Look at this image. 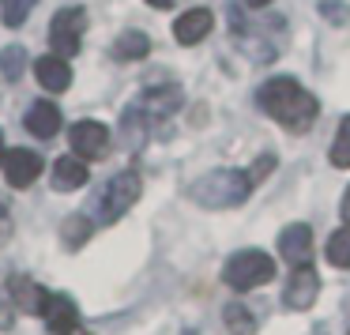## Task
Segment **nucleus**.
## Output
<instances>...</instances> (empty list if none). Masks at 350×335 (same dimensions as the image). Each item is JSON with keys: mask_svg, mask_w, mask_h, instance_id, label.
Returning a JSON list of instances; mask_svg holds the SVG:
<instances>
[{"mask_svg": "<svg viewBox=\"0 0 350 335\" xmlns=\"http://www.w3.org/2000/svg\"><path fill=\"white\" fill-rule=\"evenodd\" d=\"M34 4L38 0H0V19H4V27H23L27 16L34 12Z\"/></svg>", "mask_w": 350, "mask_h": 335, "instance_id": "21", "label": "nucleus"}, {"mask_svg": "<svg viewBox=\"0 0 350 335\" xmlns=\"http://www.w3.org/2000/svg\"><path fill=\"white\" fill-rule=\"evenodd\" d=\"M12 237V211H8V200H0V245Z\"/></svg>", "mask_w": 350, "mask_h": 335, "instance_id": "25", "label": "nucleus"}, {"mask_svg": "<svg viewBox=\"0 0 350 335\" xmlns=\"http://www.w3.org/2000/svg\"><path fill=\"white\" fill-rule=\"evenodd\" d=\"M181 102H185V94H181V87H174V83L147 87V91L139 94L129 109H124V132H129V136H132V132H136V136H147L151 124L174 117L177 109H181Z\"/></svg>", "mask_w": 350, "mask_h": 335, "instance_id": "3", "label": "nucleus"}, {"mask_svg": "<svg viewBox=\"0 0 350 335\" xmlns=\"http://www.w3.org/2000/svg\"><path fill=\"white\" fill-rule=\"evenodd\" d=\"M279 252L286 264H309L312 256V230L305 222H294L279 234Z\"/></svg>", "mask_w": 350, "mask_h": 335, "instance_id": "13", "label": "nucleus"}, {"mask_svg": "<svg viewBox=\"0 0 350 335\" xmlns=\"http://www.w3.org/2000/svg\"><path fill=\"white\" fill-rule=\"evenodd\" d=\"M0 162H4V181L12 189H31L42 177V155L31 147H8Z\"/></svg>", "mask_w": 350, "mask_h": 335, "instance_id": "7", "label": "nucleus"}, {"mask_svg": "<svg viewBox=\"0 0 350 335\" xmlns=\"http://www.w3.org/2000/svg\"><path fill=\"white\" fill-rule=\"evenodd\" d=\"M339 215H342V222L350 226V189L342 192V207H339Z\"/></svg>", "mask_w": 350, "mask_h": 335, "instance_id": "26", "label": "nucleus"}, {"mask_svg": "<svg viewBox=\"0 0 350 335\" xmlns=\"http://www.w3.org/2000/svg\"><path fill=\"white\" fill-rule=\"evenodd\" d=\"M68 144L83 162L87 159L98 162V159H106V151H109V129L102 121H79V124H72Z\"/></svg>", "mask_w": 350, "mask_h": 335, "instance_id": "8", "label": "nucleus"}, {"mask_svg": "<svg viewBox=\"0 0 350 335\" xmlns=\"http://www.w3.org/2000/svg\"><path fill=\"white\" fill-rule=\"evenodd\" d=\"M256 106L264 109L271 121H279L286 132H297V136L309 132L312 124H317V113H320V102L290 76L267 79V83L256 91Z\"/></svg>", "mask_w": 350, "mask_h": 335, "instance_id": "1", "label": "nucleus"}, {"mask_svg": "<svg viewBox=\"0 0 350 335\" xmlns=\"http://www.w3.org/2000/svg\"><path fill=\"white\" fill-rule=\"evenodd\" d=\"M226 327H230L234 335H249L252 327H256V320L249 317V309H245L241 302H230V305H226Z\"/></svg>", "mask_w": 350, "mask_h": 335, "instance_id": "23", "label": "nucleus"}, {"mask_svg": "<svg viewBox=\"0 0 350 335\" xmlns=\"http://www.w3.org/2000/svg\"><path fill=\"white\" fill-rule=\"evenodd\" d=\"M256 189L252 177L245 170H215V174L200 177L192 185V200L200 207H211V211H222V207H237L249 200V192Z\"/></svg>", "mask_w": 350, "mask_h": 335, "instance_id": "4", "label": "nucleus"}, {"mask_svg": "<svg viewBox=\"0 0 350 335\" xmlns=\"http://www.w3.org/2000/svg\"><path fill=\"white\" fill-rule=\"evenodd\" d=\"M267 170H275V155H264L260 162H252V170H249L252 185H260V181H264V174H267Z\"/></svg>", "mask_w": 350, "mask_h": 335, "instance_id": "24", "label": "nucleus"}, {"mask_svg": "<svg viewBox=\"0 0 350 335\" xmlns=\"http://www.w3.org/2000/svg\"><path fill=\"white\" fill-rule=\"evenodd\" d=\"M113 61H144L147 53H151V38H147L144 31H124L121 38L113 42Z\"/></svg>", "mask_w": 350, "mask_h": 335, "instance_id": "17", "label": "nucleus"}, {"mask_svg": "<svg viewBox=\"0 0 350 335\" xmlns=\"http://www.w3.org/2000/svg\"><path fill=\"white\" fill-rule=\"evenodd\" d=\"M267 4H271V0H241V8H252V12H256V8H267Z\"/></svg>", "mask_w": 350, "mask_h": 335, "instance_id": "27", "label": "nucleus"}, {"mask_svg": "<svg viewBox=\"0 0 350 335\" xmlns=\"http://www.w3.org/2000/svg\"><path fill=\"white\" fill-rule=\"evenodd\" d=\"M222 279H226V286L237 290V294L267 286V282L275 279V260L267 256L264 249H241V252H234V256L226 260Z\"/></svg>", "mask_w": 350, "mask_h": 335, "instance_id": "5", "label": "nucleus"}, {"mask_svg": "<svg viewBox=\"0 0 350 335\" xmlns=\"http://www.w3.org/2000/svg\"><path fill=\"white\" fill-rule=\"evenodd\" d=\"M23 68H27V49L23 46H8L0 53V76L8 79V83H16V79L23 76Z\"/></svg>", "mask_w": 350, "mask_h": 335, "instance_id": "20", "label": "nucleus"}, {"mask_svg": "<svg viewBox=\"0 0 350 335\" xmlns=\"http://www.w3.org/2000/svg\"><path fill=\"white\" fill-rule=\"evenodd\" d=\"M347 335H350V332H347Z\"/></svg>", "mask_w": 350, "mask_h": 335, "instance_id": "30", "label": "nucleus"}, {"mask_svg": "<svg viewBox=\"0 0 350 335\" xmlns=\"http://www.w3.org/2000/svg\"><path fill=\"white\" fill-rule=\"evenodd\" d=\"M0 159H4V132H0Z\"/></svg>", "mask_w": 350, "mask_h": 335, "instance_id": "29", "label": "nucleus"}, {"mask_svg": "<svg viewBox=\"0 0 350 335\" xmlns=\"http://www.w3.org/2000/svg\"><path fill=\"white\" fill-rule=\"evenodd\" d=\"M87 177H91V170H87V162L79 159V155H64V159L53 162V189H57V192H76V189H83Z\"/></svg>", "mask_w": 350, "mask_h": 335, "instance_id": "15", "label": "nucleus"}, {"mask_svg": "<svg viewBox=\"0 0 350 335\" xmlns=\"http://www.w3.org/2000/svg\"><path fill=\"white\" fill-rule=\"evenodd\" d=\"M12 297H16V309L19 312L42 317V312H46V302H49V290L42 286V282L27 279V275H16V279H12Z\"/></svg>", "mask_w": 350, "mask_h": 335, "instance_id": "14", "label": "nucleus"}, {"mask_svg": "<svg viewBox=\"0 0 350 335\" xmlns=\"http://www.w3.org/2000/svg\"><path fill=\"white\" fill-rule=\"evenodd\" d=\"M139 192H144L139 174H136V170H121V174H113V177H109V181L91 196L87 215H91L94 226H113L121 215H129V207L139 200Z\"/></svg>", "mask_w": 350, "mask_h": 335, "instance_id": "2", "label": "nucleus"}, {"mask_svg": "<svg viewBox=\"0 0 350 335\" xmlns=\"http://www.w3.org/2000/svg\"><path fill=\"white\" fill-rule=\"evenodd\" d=\"M91 230H94L91 215H76V219H68L61 226V237H68V249H79V245L91 237Z\"/></svg>", "mask_w": 350, "mask_h": 335, "instance_id": "22", "label": "nucleus"}, {"mask_svg": "<svg viewBox=\"0 0 350 335\" xmlns=\"http://www.w3.org/2000/svg\"><path fill=\"white\" fill-rule=\"evenodd\" d=\"M34 76H38V83L46 87L49 94H64L72 87V64L64 61V57L49 53V57H38V61H34Z\"/></svg>", "mask_w": 350, "mask_h": 335, "instance_id": "12", "label": "nucleus"}, {"mask_svg": "<svg viewBox=\"0 0 350 335\" xmlns=\"http://www.w3.org/2000/svg\"><path fill=\"white\" fill-rule=\"evenodd\" d=\"M83 31H87V12L83 8H61L49 19V46L57 57H76L83 46Z\"/></svg>", "mask_w": 350, "mask_h": 335, "instance_id": "6", "label": "nucleus"}, {"mask_svg": "<svg viewBox=\"0 0 350 335\" xmlns=\"http://www.w3.org/2000/svg\"><path fill=\"white\" fill-rule=\"evenodd\" d=\"M324 256H327V264H332V267H342V271H347V267H350V226H339L332 237H327Z\"/></svg>", "mask_w": 350, "mask_h": 335, "instance_id": "18", "label": "nucleus"}, {"mask_svg": "<svg viewBox=\"0 0 350 335\" xmlns=\"http://www.w3.org/2000/svg\"><path fill=\"white\" fill-rule=\"evenodd\" d=\"M42 317H46V327L53 335H87L83 320H79V309H76V302H72L68 294H49Z\"/></svg>", "mask_w": 350, "mask_h": 335, "instance_id": "10", "label": "nucleus"}, {"mask_svg": "<svg viewBox=\"0 0 350 335\" xmlns=\"http://www.w3.org/2000/svg\"><path fill=\"white\" fill-rule=\"evenodd\" d=\"M211 27H215L211 8H189V12H181V16H177L174 38L181 42V46H196V42H204L207 34H211Z\"/></svg>", "mask_w": 350, "mask_h": 335, "instance_id": "11", "label": "nucleus"}, {"mask_svg": "<svg viewBox=\"0 0 350 335\" xmlns=\"http://www.w3.org/2000/svg\"><path fill=\"white\" fill-rule=\"evenodd\" d=\"M23 124L31 129V136H38V139H53L57 132H61V109L53 106V102H34L31 109H27V117H23Z\"/></svg>", "mask_w": 350, "mask_h": 335, "instance_id": "16", "label": "nucleus"}, {"mask_svg": "<svg viewBox=\"0 0 350 335\" xmlns=\"http://www.w3.org/2000/svg\"><path fill=\"white\" fill-rule=\"evenodd\" d=\"M151 8H174V0H147Z\"/></svg>", "mask_w": 350, "mask_h": 335, "instance_id": "28", "label": "nucleus"}, {"mask_svg": "<svg viewBox=\"0 0 350 335\" xmlns=\"http://www.w3.org/2000/svg\"><path fill=\"white\" fill-rule=\"evenodd\" d=\"M332 166L339 170H350V117H342L339 129H335V139H332V151H327Z\"/></svg>", "mask_w": 350, "mask_h": 335, "instance_id": "19", "label": "nucleus"}, {"mask_svg": "<svg viewBox=\"0 0 350 335\" xmlns=\"http://www.w3.org/2000/svg\"><path fill=\"white\" fill-rule=\"evenodd\" d=\"M320 294V279H317V267L312 264H294V271H290L286 279V290H282V305L286 309H309L312 302H317Z\"/></svg>", "mask_w": 350, "mask_h": 335, "instance_id": "9", "label": "nucleus"}]
</instances>
